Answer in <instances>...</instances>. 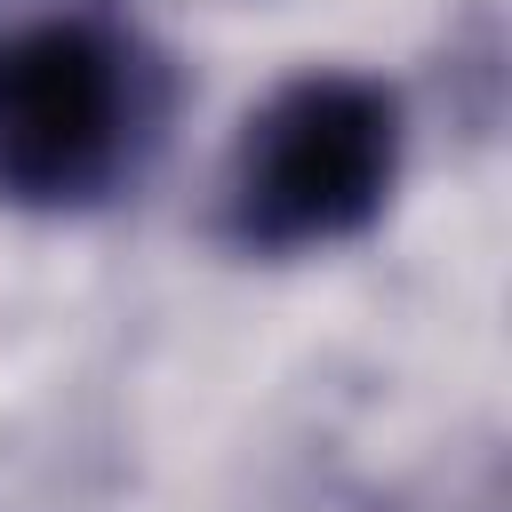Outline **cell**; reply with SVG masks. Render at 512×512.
Here are the masks:
<instances>
[{
    "label": "cell",
    "mask_w": 512,
    "mask_h": 512,
    "mask_svg": "<svg viewBox=\"0 0 512 512\" xmlns=\"http://www.w3.org/2000/svg\"><path fill=\"white\" fill-rule=\"evenodd\" d=\"M400 176V96L368 72L280 80L224 168V232L264 256L352 240L384 216Z\"/></svg>",
    "instance_id": "cell-2"
},
{
    "label": "cell",
    "mask_w": 512,
    "mask_h": 512,
    "mask_svg": "<svg viewBox=\"0 0 512 512\" xmlns=\"http://www.w3.org/2000/svg\"><path fill=\"white\" fill-rule=\"evenodd\" d=\"M160 128V72L96 16H16L0 32V200L88 208Z\"/></svg>",
    "instance_id": "cell-1"
},
{
    "label": "cell",
    "mask_w": 512,
    "mask_h": 512,
    "mask_svg": "<svg viewBox=\"0 0 512 512\" xmlns=\"http://www.w3.org/2000/svg\"><path fill=\"white\" fill-rule=\"evenodd\" d=\"M40 16H88V8H72V0H40Z\"/></svg>",
    "instance_id": "cell-3"
}]
</instances>
